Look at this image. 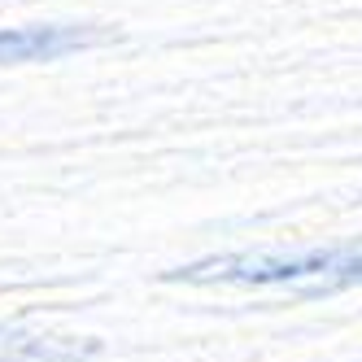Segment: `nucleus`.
Here are the masks:
<instances>
[{
  "instance_id": "f257e3e1",
  "label": "nucleus",
  "mask_w": 362,
  "mask_h": 362,
  "mask_svg": "<svg viewBox=\"0 0 362 362\" xmlns=\"http://www.w3.org/2000/svg\"><path fill=\"white\" fill-rule=\"evenodd\" d=\"M162 279L192 284V288H288L293 297H323L362 284V245L301 253H223L175 267Z\"/></svg>"
},
{
  "instance_id": "f03ea898",
  "label": "nucleus",
  "mask_w": 362,
  "mask_h": 362,
  "mask_svg": "<svg viewBox=\"0 0 362 362\" xmlns=\"http://www.w3.org/2000/svg\"><path fill=\"white\" fill-rule=\"evenodd\" d=\"M96 27H13L0 31V66H18V62H57L66 53L100 44Z\"/></svg>"
}]
</instances>
